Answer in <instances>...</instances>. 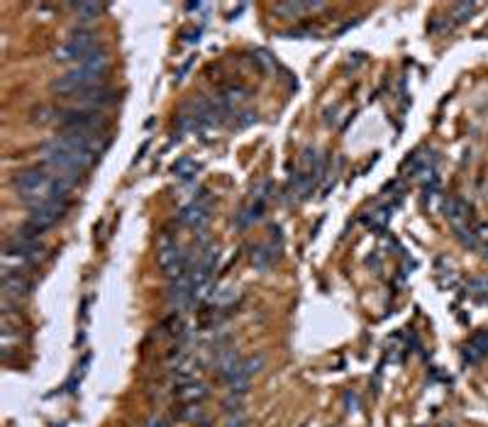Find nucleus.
Returning <instances> with one entry per match:
<instances>
[{"instance_id":"obj_1","label":"nucleus","mask_w":488,"mask_h":427,"mask_svg":"<svg viewBox=\"0 0 488 427\" xmlns=\"http://www.w3.org/2000/svg\"><path fill=\"white\" fill-rule=\"evenodd\" d=\"M105 147V132H61L41 147V161L51 174L76 184Z\"/></svg>"},{"instance_id":"obj_2","label":"nucleus","mask_w":488,"mask_h":427,"mask_svg":"<svg viewBox=\"0 0 488 427\" xmlns=\"http://www.w3.org/2000/svg\"><path fill=\"white\" fill-rule=\"evenodd\" d=\"M13 186L18 191V196L25 203H30V208L44 205V203H69L71 189H74L71 181L51 174L49 169L20 171V174H15Z\"/></svg>"},{"instance_id":"obj_3","label":"nucleus","mask_w":488,"mask_h":427,"mask_svg":"<svg viewBox=\"0 0 488 427\" xmlns=\"http://www.w3.org/2000/svg\"><path fill=\"white\" fill-rule=\"evenodd\" d=\"M108 66H110V56L105 49H96L91 56L81 61V64L71 66L66 74L54 78L51 83V91L59 93L64 98H74L79 93H86L96 86H103V78L108 74Z\"/></svg>"},{"instance_id":"obj_4","label":"nucleus","mask_w":488,"mask_h":427,"mask_svg":"<svg viewBox=\"0 0 488 427\" xmlns=\"http://www.w3.org/2000/svg\"><path fill=\"white\" fill-rule=\"evenodd\" d=\"M157 259H159L162 272L169 276V281L181 279V276L191 274V269H193V259L181 249V244L176 242V237H171V234H164V237L159 239Z\"/></svg>"},{"instance_id":"obj_5","label":"nucleus","mask_w":488,"mask_h":427,"mask_svg":"<svg viewBox=\"0 0 488 427\" xmlns=\"http://www.w3.org/2000/svg\"><path fill=\"white\" fill-rule=\"evenodd\" d=\"M96 49H101L98 46V34L91 32V30H74V32L69 34L64 42H61V46H56V61H61V64H81L86 56H91Z\"/></svg>"},{"instance_id":"obj_6","label":"nucleus","mask_w":488,"mask_h":427,"mask_svg":"<svg viewBox=\"0 0 488 427\" xmlns=\"http://www.w3.org/2000/svg\"><path fill=\"white\" fill-rule=\"evenodd\" d=\"M66 208H69V203H44V205L30 208L27 227L37 234H44L49 227H54L66 215Z\"/></svg>"},{"instance_id":"obj_7","label":"nucleus","mask_w":488,"mask_h":427,"mask_svg":"<svg viewBox=\"0 0 488 427\" xmlns=\"http://www.w3.org/2000/svg\"><path fill=\"white\" fill-rule=\"evenodd\" d=\"M264 369V357H249V359H240V364L235 367V371L230 376H225V383L230 386L232 393H242L247 390L252 376H257Z\"/></svg>"},{"instance_id":"obj_8","label":"nucleus","mask_w":488,"mask_h":427,"mask_svg":"<svg viewBox=\"0 0 488 427\" xmlns=\"http://www.w3.org/2000/svg\"><path fill=\"white\" fill-rule=\"evenodd\" d=\"M207 217H210V196H207L205 191H200V193L195 196L188 205L181 208V212H179V222L193 227V230H200L207 222Z\"/></svg>"},{"instance_id":"obj_9","label":"nucleus","mask_w":488,"mask_h":427,"mask_svg":"<svg viewBox=\"0 0 488 427\" xmlns=\"http://www.w3.org/2000/svg\"><path fill=\"white\" fill-rule=\"evenodd\" d=\"M32 291V281L23 272H8L3 269V303H18L25 300Z\"/></svg>"},{"instance_id":"obj_10","label":"nucleus","mask_w":488,"mask_h":427,"mask_svg":"<svg viewBox=\"0 0 488 427\" xmlns=\"http://www.w3.org/2000/svg\"><path fill=\"white\" fill-rule=\"evenodd\" d=\"M281 247H283V242H276V244H274V234H271V237H269L267 242L259 244V247L252 252V262L257 264L259 269L271 267V264L276 262L278 257H281Z\"/></svg>"},{"instance_id":"obj_11","label":"nucleus","mask_w":488,"mask_h":427,"mask_svg":"<svg viewBox=\"0 0 488 427\" xmlns=\"http://www.w3.org/2000/svg\"><path fill=\"white\" fill-rule=\"evenodd\" d=\"M176 388H179L176 390V400H179L181 405H198L207 395L205 383H200V381L181 383V386H176Z\"/></svg>"},{"instance_id":"obj_12","label":"nucleus","mask_w":488,"mask_h":427,"mask_svg":"<svg viewBox=\"0 0 488 427\" xmlns=\"http://www.w3.org/2000/svg\"><path fill=\"white\" fill-rule=\"evenodd\" d=\"M323 3H276L274 5V13L281 15V18H298L305 13H318L323 10Z\"/></svg>"},{"instance_id":"obj_13","label":"nucleus","mask_w":488,"mask_h":427,"mask_svg":"<svg viewBox=\"0 0 488 427\" xmlns=\"http://www.w3.org/2000/svg\"><path fill=\"white\" fill-rule=\"evenodd\" d=\"M488 357V330L486 332H479L469 345L464 347V362L469 364H476L481 359Z\"/></svg>"},{"instance_id":"obj_14","label":"nucleus","mask_w":488,"mask_h":427,"mask_svg":"<svg viewBox=\"0 0 488 427\" xmlns=\"http://www.w3.org/2000/svg\"><path fill=\"white\" fill-rule=\"evenodd\" d=\"M237 298H240L237 288H217V291H212L210 303L215 305V310H227L237 303Z\"/></svg>"},{"instance_id":"obj_15","label":"nucleus","mask_w":488,"mask_h":427,"mask_svg":"<svg viewBox=\"0 0 488 427\" xmlns=\"http://www.w3.org/2000/svg\"><path fill=\"white\" fill-rule=\"evenodd\" d=\"M69 8L79 15L81 23H91V20L101 18L103 10H105V5H101V3H71Z\"/></svg>"},{"instance_id":"obj_16","label":"nucleus","mask_w":488,"mask_h":427,"mask_svg":"<svg viewBox=\"0 0 488 427\" xmlns=\"http://www.w3.org/2000/svg\"><path fill=\"white\" fill-rule=\"evenodd\" d=\"M195 171H198V164H195L193 159H188V156H184V159H179L174 166H171V174L181 181H191L195 176Z\"/></svg>"},{"instance_id":"obj_17","label":"nucleus","mask_w":488,"mask_h":427,"mask_svg":"<svg viewBox=\"0 0 488 427\" xmlns=\"http://www.w3.org/2000/svg\"><path fill=\"white\" fill-rule=\"evenodd\" d=\"M476 5L474 3H459L454 5V13H451V18H454V23H466V20L474 15Z\"/></svg>"},{"instance_id":"obj_18","label":"nucleus","mask_w":488,"mask_h":427,"mask_svg":"<svg viewBox=\"0 0 488 427\" xmlns=\"http://www.w3.org/2000/svg\"><path fill=\"white\" fill-rule=\"evenodd\" d=\"M469 293H488V279H474L469 283Z\"/></svg>"},{"instance_id":"obj_19","label":"nucleus","mask_w":488,"mask_h":427,"mask_svg":"<svg viewBox=\"0 0 488 427\" xmlns=\"http://www.w3.org/2000/svg\"><path fill=\"white\" fill-rule=\"evenodd\" d=\"M144 427H164V420L159 418V415H152V418L144 423Z\"/></svg>"}]
</instances>
